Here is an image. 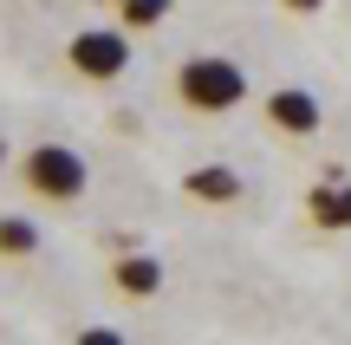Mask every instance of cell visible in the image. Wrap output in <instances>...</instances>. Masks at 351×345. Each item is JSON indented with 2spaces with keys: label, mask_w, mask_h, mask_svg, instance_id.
I'll return each instance as SVG.
<instances>
[{
  "label": "cell",
  "mask_w": 351,
  "mask_h": 345,
  "mask_svg": "<svg viewBox=\"0 0 351 345\" xmlns=\"http://www.w3.org/2000/svg\"><path fill=\"white\" fill-rule=\"evenodd\" d=\"M287 7H293V13H319L326 0H287Z\"/></svg>",
  "instance_id": "obj_11"
},
{
  "label": "cell",
  "mask_w": 351,
  "mask_h": 345,
  "mask_svg": "<svg viewBox=\"0 0 351 345\" xmlns=\"http://www.w3.org/2000/svg\"><path fill=\"white\" fill-rule=\"evenodd\" d=\"M117 7H124V0H117Z\"/></svg>",
  "instance_id": "obj_13"
},
{
  "label": "cell",
  "mask_w": 351,
  "mask_h": 345,
  "mask_svg": "<svg viewBox=\"0 0 351 345\" xmlns=\"http://www.w3.org/2000/svg\"><path fill=\"white\" fill-rule=\"evenodd\" d=\"M267 117H274L280 130H293V137H313V130L326 124L319 98H313V91H300V85H280L274 98H267Z\"/></svg>",
  "instance_id": "obj_4"
},
{
  "label": "cell",
  "mask_w": 351,
  "mask_h": 345,
  "mask_svg": "<svg viewBox=\"0 0 351 345\" xmlns=\"http://www.w3.org/2000/svg\"><path fill=\"white\" fill-rule=\"evenodd\" d=\"M111 281H117V294L150 300L156 287H163V261H156V254H124V261L111 267Z\"/></svg>",
  "instance_id": "obj_7"
},
{
  "label": "cell",
  "mask_w": 351,
  "mask_h": 345,
  "mask_svg": "<svg viewBox=\"0 0 351 345\" xmlns=\"http://www.w3.org/2000/svg\"><path fill=\"white\" fill-rule=\"evenodd\" d=\"M33 254H39V222L0 215V261H33Z\"/></svg>",
  "instance_id": "obj_8"
},
{
  "label": "cell",
  "mask_w": 351,
  "mask_h": 345,
  "mask_svg": "<svg viewBox=\"0 0 351 345\" xmlns=\"http://www.w3.org/2000/svg\"><path fill=\"white\" fill-rule=\"evenodd\" d=\"M306 209H313V222H319V228H351V182H345V176L313 182Z\"/></svg>",
  "instance_id": "obj_5"
},
{
  "label": "cell",
  "mask_w": 351,
  "mask_h": 345,
  "mask_svg": "<svg viewBox=\"0 0 351 345\" xmlns=\"http://www.w3.org/2000/svg\"><path fill=\"white\" fill-rule=\"evenodd\" d=\"M85 182H91V169H85V156H78L72 143H33V150H26V189L33 195H46V202H78Z\"/></svg>",
  "instance_id": "obj_2"
},
{
  "label": "cell",
  "mask_w": 351,
  "mask_h": 345,
  "mask_svg": "<svg viewBox=\"0 0 351 345\" xmlns=\"http://www.w3.org/2000/svg\"><path fill=\"white\" fill-rule=\"evenodd\" d=\"M65 59H72L78 78H124L130 72V39L111 33V26H85V33L65 46Z\"/></svg>",
  "instance_id": "obj_3"
},
{
  "label": "cell",
  "mask_w": 351,
  "mask_h": 345,
  "mask_svg": "<svg viewBox=\"0 0 351 345\" xmlns=\"http://www.w3.org/2000/svg\"><path fill=\"white\" fill-rule=\"evenodd\" d=\"M124 333H117V326H91V333H78V345H117Z\"/></svg>",
  "instance_id": "obj_10"
},
{
  "label": "cell",
  "mask_w": 351,
  "mask_h": 345,
  "mask_svg": "<svg viewBox=\"0 0 351 345\" xmlns=\"http://www.w3.org/2000/svg\"><path fill=\"white\" fill-rule=\"evenodd\" d=\"M176 98L189 111H234L247 104V72L234 59H215V52H195V59L176 72Z\"/></svg>",
  "instance_id": "obj_1"
},
{
  "label": "cell",
  "mask_w": 351,
  "mask_h": 345,
  "mask_svg": "<svg viewBox=\"0 0 351 345\" xmlns=\"http://www.w3.org/2000/svg\"><path fill=\"white\" fill-rule=\"evenodd\" d=\"M189 195L208 209H228V202H241V176L228 163H202V169H189Z\"/></svg>",
  "instance_id": "obj_6"
},
{
  "label": "cell",
  "mask_w": 351,
  "mask_h": 345,
  "mask_svg": "<svg viewBox=\"0 0 351 345\" xmlns=\"http://www.w3.org/2000/svg\"><path fill=\"white\" fill-rule=\"evenodd\" d=\"M0 156H7V137H0Z\"/></svg>",
  "instance_id": "obj_12"
},
{
  "label": "cell",
  "mask_w": 351,
  "mask_h": 345,
  "mask_svg": "<svg viewBox=\"0 0 351 345\" xmlns=\"http://www.w3.org/2000/svg\"><path fill=\"white\" fill-rule=\"evenodd\" d=\"M169 13V0H124V26H156Z\"/></svg>",
  "instance_id": "obj_9"
}]
</instances>
